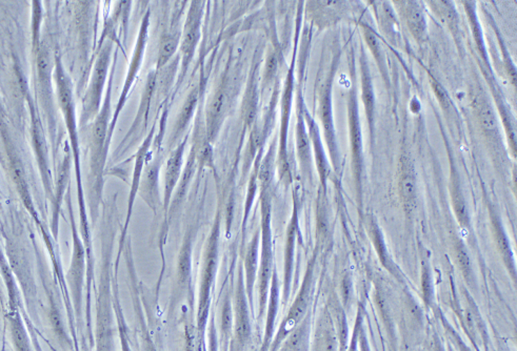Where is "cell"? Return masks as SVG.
<instances>
[{
    "label": "cell",
    "instance_id": "obj_28",
    "mask_svg": "<svg viewBox=\"0 0 517 351\" xmlns=\"http://www.w3.org/2000/svg\"><path fill=\"white\" fill-rule=\"evenodd\" d=\"M366 40L373 52H379V40H377L376 37H375L372 33H366Z\"/></svg>",
    "mask_w": 517,
    "mask_h": 351
},
{
    "label": "cell",
    "instance_id": "obj_20",
    "mask_svg": "<svg viewBox=\"0 0 517 351\" xmlns=\"http://www.w3.org/2000/svg\"><path fill=\"white\" fill-rule=\"evenodd\" d=\"M278 69V59L274 52L269 53L264 63V77H262V88H267L269 84L272 83L275 75Z\"/></svg>",
    "mask_w": 517,
    "mask_h": 351
},
{
    "label": "cell",
    "instance_id": "obj_3",
    "mask_svg": "<svg viewBox=\"0 0 517 351\" xmlns=\"http://www.w3.org/2000/svg\"><path fill=\"white\" fill-rule=\"evenodd\" d=\"M232 303H233V332H232L230 351H246L252 336L251 306L246 291L245 280L241 264L238 268L234 284Z\"/></svg>",
    "mask_w": 517,
    "mask_h": 351
},
{
    "label": "cell",
    "instance_id": "obj_9",
    "mask_svg": "<svg viewBox=\"0 0 517 351\" xmlns=\"http://www.w3.org/2000/svg\"><path fill=\"white\" fill-rule=\"evenodd\" d=\"M149 26H150V12L145 13V17L143 18V22H141V30H139L138 38H137L136 44H135L134 54H133L132 61L130 63V67H129L128 75L126 78V83H125L124 91H122L120 99H119L118 106H117L116 113H115L114 121L111 124V129L114 126V123L116 122L117 117H118L119 112L122 111V106L126 104L127 97H128L129 91L131 90V85L134 82L135 78H136L137 74H138L139 69L141 67V63H143V54H145V44L148 41V34H149Z\"/></svg>",
    "mask_w": 517,
    "mask_h": 351
},
{
    "label": "cell",
    "instance_id": "obj_27",
    "mask_svg": "<svg viewBox=\"0 0 517 351\" xmlns=\"http://www.w3.org/2000/svg\"><path fill=\"white\" fill-rule=\"evenodd\" d=\"M353 149L355 152H360V129L356 124L353 125L352 133Z\"/></svg>",
    "mask_w": 517,
    "mask_h": 351
},
{
    "label": "cell",
    "instance_id": "obj_17",
    "mask_svg": "<svg viewBox=\"0 0 517 351\" xmlns=\"http://www.w3.org/2000/svg\"><path fill=\"white\" fill-rule=\"evenodd\" d=\"M109 106H104L97 120L94 123L92 131V145H93L94 161L100 163V156L104 152V145L106 142V131H108Z\"/></svg>",
    "mask_w": 517,
    "mask_h": 351
},
{
    "label": "cell",
    "instance_id": "obj_4",
    "mask_svg": "<svg viewBox=\"0 0 517 351\" xmlns=\"http://www.w3.org/2000/svg\"><path fill=\"white\" fill-rule=\"evenodd\" d=\"M197 227H190L184 235L176 261L175 278L172 289L171 306L175 307L192 291L193 248Z\"/></svg>",
    "mask_w": 517,
    "mask_h": 351
},
{
    "label": "cell",
    "instance_id": "obj_14",
    "mask_svg": "<svg viewBox=\"0 0 517 351\" xmlns=\"http://www.w3.org/2000/svg\"><path fill=\"white\" fill-rule=\"evenodd\" d=\"M258 71V63L254 65L250 76L249 84L244 96L243 106H241V116L246 127L252 129L257 116L258 106V85L256 74Z\"/></svg>",
    "mask_w": 517,
    "mask_h": 351
},
{
    "label": "cell",
    "instance_id": "obj_6",
    "mask_svg": "<svg viewBox=\"0 0 517 351\" xmlns=\"http://www.w3.org/2000/svg\"><path fill=\"white\" fill-rule=\"evenodd\" d=\"M230 96L228 91V81L223 80L218 88L215 90L212 97L209 100L206 108V137L209 142H213L216 139L221 125L225 121V116L229 108Z\"/></svg>",
    "mask_w": 517,
    "mask_h": 351
},
{
    "label": "cell",
    "instance_id": "obj_23",
    "mask_svg": "<svg viewBox=\"0 0 517 351\" xmlns=\"http://www.w3.org/2000/svg\"><path fill=\"white\" fill-rule=\"evenodd\" d=\"M209 351H218V340L215 328L214 313H211L210 323H209Z\"/></svg>",
    "mask_w": 517,
    "mask_h": 351
},
{
    "label": "cell",
    "instance_id": "obj_13",
    "mask_svg": "<svg viewBox=\"0 0 517 351\" xmlns=\"http://www.w3.org/2000/svg\"><path fill=\"white\" fill-rule=\"evenodd\" d=\"M278 300H280V282H278L276 270H274L272 279H271L270 289H269L268 302H267L266 307V329H264V343L260 348V351H268L271 342H272L275 317H276L277 309H278Z\"/></svg>",
    "mask_w": 517,
    "mask_h": 351
},
{
    "label": "cell",
    "instance_id": "obj_8",
    "mask_svg": "<svg viewBox=\"0 0 517 351\" xmlns=\"http://www.w3.org/2000/svg\"><path fill=\"white\" fill-rule=\"evenodd\" d=\"M186 143H188V136L184 137V140L177 145L174 151H172L167 162H166L163 195V209L165 211V218L167 215L170 204H171L172 197L175 192L176 186L180 182V177H182Z\"/></svg>",
    "mask_w": 517,
    "mask_h": 351
},
{
    "label": "cell",
    "instance_id": "obj_5",
    "mask_svg": "<svg viewBox=\"0 0 517 351\" xmlns=\"http://www.w3.org/2000/svg\"><path fill=\"white\" fill-rule=\"evenodd\" d=\"M204 3L193 1L191 3L190 11L186 16V24L180 41V53H182V73L186 74L189 65L196 52L197 44L200 42L202 34V18Z\"/></svg>",
    "mask_w": 517,
    "mask_h": 351
},
{
    "label": "cell",
    "instance_id": "obj_19",
    "mask_svg": "<svg viewBox=\"0 0 517 351\" xmlns=\"http://www.w3.org/2000/svg\"><path fill=\"white\" fill-rule=\"evenodd\" d=\"M408 24L416 37H422L426 31V22L422 10L415 3H412L408 10Z\"/></svg>",
    "mask_w": 517,
    "mask_h": 351
},
{
    "label": "cell",
    "instance_id": "obj_21",
    "mask_svg": "<svg viewBox=\"0 0 517 351\" xmlns=\"http://www.w3.org/2000/svg\"><path fill=\"white\" fill-rule=\"evenodd\" d=\"M297 151L301 158V162H305L309 159V141H308L307 135H305V127L303 123L299 122L297 126Z\"/></svg>",
    "mask_w": 517,
    "mask_h": 351
},
{
    "label": "cell",
    "instance_id": "obj_12",
    "mask_svg": "<svg viewBox=\"0 0 517 351\" xmlns=\"http://www.w3.org/2000/svg\"><path fill=\"white\" fill-rule=\"evenodd\" d=\"M111 47L106 46L102 50V54L98 57L94 70L93 78H92L91 88L87 97V108L89 114L96 112L100 106V97H102V89H104V81H106V73H108L109 63H110Z\"/></svg>",
    "mask_w": 517,
    "mask_h": 351
},
{
    "label": "cell",
    "instance_id": "obj_24",
    "mask_svg": "<svg viewBox=\"0 0 517 351\" xmlns=\"http://www.w3.org/2000/svg\"><path fill=\"white\" fill-rule=\"evenodd\" d=\"M401 188H403L404 199L406 202H412L415 196V186H414L413 179L410 176H406L404 178Z\"/></svg>",
    "mask_w": 517,
    "mask_h": 351
},
{
    "label": "cell",
    "instance_id": "obj_29",
    "mask_svg": "<svg viewBox=\"0 0 517 351\" xmlns=\"http://www.w3.org/2000/svg\"><path fill=\"white\" fill-rule=\"evenodd\" d=\"M143 351H157L155 345H154L153 341L150 338L149 334L145 332L143 334Z\"/></svg>",
    "mask_w": 517,
    "mask_h": 351
},
{
    "label": "cell",
    "instance_id": "obj_30",
    "mask_svg": "<svg viewBox=\"0 0 517 351\" xmlns=\"http://www.w3.org/2000/svg\"><path fill=\"white\" fill-rule=\"evenodd\" d=\"M254 351H260V349H258V350H254Z\"/></svg>",
    "mask_w": 517,
    "mask_h": 351
},
{
    "label": "cell",
    "instance_id": "obj_18",
    "mask_svg": "<svg viewBox=\"0 0 517 351\" xmlns=\"http://www.w3.org/2000/svg\"><path fill=\"white\" fill-rule=\"evenodd\" d=\"M180 44V34L174 32H166L161 35L156 71L159 72L164 67H167L168 63L173 58Z\"/></svg>",
    "mask_w": 517,
    "mask_h": 351
},
{
    "label": "cell",
    "instance_id": "obj_22",
    "mask_svg": "<svg viewBox=\"0 0 517 351\" xmlns=\"http://www.w3.org/2000/svg\"><path fill=\"white\" fill-rule=\"evenodd\" d=\"M481 121L484 129H487L488 131H495L496 127H498L495 116H494L491 108H484L481 111Z\"/></svg>",
    "mask_w": 517,
    "mask_h": 351
},
{
    "label": "cell",
    "instance_id": "obj_25",
    "mask_svg": "<svg viewBox=\"0 0 517 351\" xmlns=\"http://www.w3.org/2000/svg\"><path fill=\"white\" fill-rule=\"evenodd\" d=\"M434 91L435 93H436L437 98L440 99V104H442L445 108H448L449 104H450V99H449V96L448 94L446 93V91L443 89L440 84L437 83L434 84Z\"/></svg>",
    "mask_w": 517,
    "mask_h": 351
},
{
    "label": "cell",
    "instance_id": "obj_1",
    "mask_svg": "<svg viewBox=\"0 0 517 351\" xmlns=\"http://www.w3.org/2000/svg\"><path fill=\"white\" fill-rule=\"evenodd\" d=\"M221 211H217L214 225L210 231L202 254L198 288V307H197V332L198 336H204L207 321L210 316L211 301L214 291L215 279L219 263V238H221Z\"/></svg>",
    "mask_w": 517,
    "mask_h": 351
},
{
    "label": "cell",
    "instance_id": "obj_15",
    "mask_svg": "<svg viewBox=\"0 0 517 351\" xmlns=\"http://www.w3.org/2000/svg\"><path fill=\"white\" fill-rule=\"evenodd\" d=\"M233 332V303H232V288L228 285L221 301V316H219V342L223 345V351H228Z\"/></svg>",
    "mask_w": 517,
    "mask_h": 351
},
{
    "label": "cell",
    "instance_id": "obj_2",
    "mask_svg": "<svg viewBox=\"0 0 517 351\" xmlns=\"http://www.w3.org/2000/svg\"><path fill=\"white\" fill-rule=\"evenodd\" d=\"M260 266L255 289L258 293V318L266 313L271 279L274 272L272 231H271V198L269 190L260 192Z\"/></svg>",
    "mask_w": 517,
    "mask_h": 351
},
{
    "label": "cell",
    "instance_id": "obj_11",
    "mask_svg": "<svg viewBox=\"0 0 517 351\" xmlns=\"http://www.w3.org/2000/svg\"><path fill=\"white\" fill-rule=\"evenodd\" d=\"M154 134H155V125L152 127L149 136L143 141L141 147H139L136 156H135L134 172H133L132 184H131L130 196H129L128 211H127L126 223H125L124 231H122V241H125V237L128 231L129 223H130L131 215H132L133 206H134L135 199L138 195L139 182H141V174H143V168L147 163L148 153H149L150 147L153 140Z\"/></svg>",
    "mask_w": 517,
    "mask_h": 351
},
{
    "label": "cell",
    "instance_id": "obj_16",
    "mask_svg": "<svg viewBox=\"0 0 517 351\" xmlns=\"http://www.w3.org/2000/svg\"><path fill=\"white\" fill-rule=\"evenodd\" d=\"M200 86H196L189 93L188 97L184 100V106H182L177 119H176L175 126L172 134L171 143L175 142L180 138L186 127L190 124L191 119L194 116L198 102H200Z\"/></svg>",
    "mask_w": 517,
    "mask_h": 351
},
{
    "label": "cell",
    "instance_id": "obj_7",
    "mask_svg": "<svg viewBox=\"0 0 517 351\" xmlns=\"http://www.w3.org/2000/svg\"><path fill=\"white\" fill-rule=\"evenodd\" d=\"M163 163L164 158L161 156H157L149 163H145L141 182H139V196L155 215L159 206L163 205L161 192H159V174H161Z\"/></svg>",
    "mask_w": 517,
    "mask_h": 351
},
{
    "label": "cell",
    "instance_id": "obj_26",
    "mask_svg": "<svg viewBox=\"0 0 517 351\" xmlns=\"http://www.w3.org/2000/svg\"><path fill=\"white\" fill-rule=\"evenodd\" d=\"M364 98L365 102H366L367 110H368L369 114H371L373 110V95L372 91H371V86L369 84L365 85Z\"/></svg>",
    "mask_w": 517,
    "mask_h": 351
},
{
    "label": "cell",
    "instance_id": "obj_10",
    "mask_svg": "<svg viewBox=\"0 0 517 351\" xmlns=\"http://www.w3.org/2000/svg\"><path fill=\"white\" fill-rule=\"evenodd\" d=\"M260 231H257L252 237L251 241L248 243L244 256V262L241 264L245 280L246 291L252 311L254 309V291H255L256 281H257L258 266H260Z\"/></svg>",
    "mask_w": 517,
    "mask_h": 351
}]
</instances>
